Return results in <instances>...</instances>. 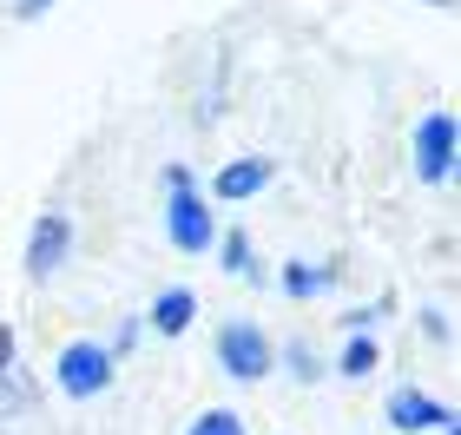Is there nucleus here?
Wrapping results in <instances>:
<instances>
[{
    "label": "nucleus",
    "instance_id": "obj_1",
    "mask_svg": "<svg viewBox=\"0 0 461 435\" xmlns=\"http://www.w3.org/2000/svg\"><path fill=\"white\" fill-rule=\"evenodd\" d=\"M165 185H172V204H165V231H172L178 251L204 258L218 244V224H212V204H204V192L192 185V172L185 165H165Z\"/></svg>",
    "mask_w": 461,
    "mask_h": 435
},
{
    "label": "nucleus",
    "instance_id": "obj_2",
    "mask_svg": "<svg viewBox=\"0 0 461 435\" xmlns=\"http://www.w3.org/2000/svg\"><path fill=\"white\" fill-rule=\"evenodd\" d=\"M53 383L67 389L73 403L106 396V389H113V349H106V343H93V337L67 343V349H59V363H53Z\"/></svg>",
    "mask_w": 461,
    "mask_h": 435
},
{
    "label": "nucleus",
    "instance_id": "obj_3",
    "mask_svg": "<svg viewBox=\"0 0 461 435\" xmlns=\"http://www.w3.org/2000/svg\"><path fill=\"white\" fill-rule=\"evenodd\" d=\"M218 363H224L230 383H264L270 369H277V349H270V337H264L258 323L230 317V323L218 330Z\"/></svg>",
    "mask_w": 461,
    "mask_h": 435
},
{
    "label": "nucleus",
    "instance_id": "obj_4",
    "mask_svg": "<svg viewBox=\"0 0 461 435\" xmlns=\"http://www.w3.org/2000/svg\"><path fill=\"white\" fill-rule=\"evenodd\" d=\"M455 172V119L448 113H429L415 126V178L422 185H448Z\"/></svg>",
    "mask_w": 461,
    "mask_h": 435
},
{
    "label": "nucleus",
    "instance_id": "obj_5",
    "mask_svg": "<svg viewBox=\"0 0 461 435\" xmlns=\"http://www.w3.org/2000/svg\"><path fill=\"white\" fill-rule=\"evenodd\" d=\"M67 244H73V224H67V212H40L33 238H27V277H33V284L59 277V264H67Z\"/></svg>",
    "mask_w": 461,
    "mask_h": 435
},
{
    "label": "nucleus",
    "instance_id": "obj_6",
    "mask_svg": "<svg viewBox=\"0 0 461 435\" xmlns=\"http://www.w3.org/2000/svg\"><path fill=\"white\" fill-rule=\"evenodd\" d=\"M389 422L395 429H455V409L448 403H435V396H422V389H395L389 396Z\"/></svg>",
    "mask_w": 461,
    "mask_h": 435
},
{
    "label": "nucleus",
    "instance_id": "obj_7",
    "mask_svg": "<svg viewBox=\"0 0 461 435\" xmlns=\"http://www.w3.org/2000/svg\"><path fill=\"white\" fill-rule=\"evenodd\" d=\"M264 185H270V159H230V165H224V172L212 178V192H218V198H230V204H238V198H258V192H264Z\"/></svg>",
    "mask_w": 461,
    "mask_h": 435
},
{
    "label": "nucleus",
    "instance_id": "obj_8",
    "mask_svg": "<svg viewBox=\"0 0 461 435\" xmlns=\"http://www.w3.org/2000/svg\"><path fill=\"white\" fill-rule=\"evenodd\" d=\"M192 317H198V297L185 284H172V290H158V297H152V330H158V337H185Z\"/></svg>",
    "mask_w": 461,
    "mask_h": 435
},
{
    "label": "nucleus",
    "instance_id": "obj_9",
    "mask_svg": "<svg viewBox=\"0 0 461 435\" xmlns=\"http://www.w3.org/2000/svg\"><path fill=\"white\" fill-rule=\"evenodd\" d=\"M375 363H383V349H375V337H349V349L337 357V369H343V376H356V383H363Z\"/></svg>",
    "mask_w": 461,
    "mask_h": 435
},
{
    "label": "nucleus",
    "instance_id": "obj_10",
    "mask_svg": "<svg viewBox=\"0 0 461 435\" xmlns=\"http://www.w3.org/2000/svg\"><path fill=\"white\" fill-rule=\"evenodd\" d=\"M323 284L330 271H317V264H284V297H317Z\"/></svg>",
    "mask_w": 461,
    "mask_h": 435
},
{
    "label": "nucleus",
    "instance_id": "obj_11",
    "mask_svg": "<svg viewBox=\"0 0 461 435\" xmlns=\"http://www.w3.org/2000/svg\"><path fill=\"white\" fill-rule=\"evenodd\" d=\"M284 369H290L297 383H317V376H323V363L310 357V343H284Z\"/></svg>",
    "mask_w": 461,
    "mask_h": 435
},
{
    "label": "nucleus",
    "instance_id": "obj_12",
    "mask_svg": "<svg viewBox=\"0 0 461 435\" xmlns=\"http://www.w3.org/2000/svg\"><path fill=\"white\" fill-rule=\"evenodd\" d=\"M185 435H244V422L230 416V409H204V416L185 429Z\"/></svg>",
    "mask_w": 461,
    "mask_h": 435
},
{
    "label": "nucleus",
    "instance_id": "obj_13",
    "mask_svg": "<svg viewBox=\"0 0 461 435\" xmlns=\"http://www.w3.org/2000/svg\"><path fill=\"white\" fill-rule=\"evenodd\" d=\"M224 271L258 277V264H250V238H244V231H230V238H224Z\"/></svg>",
    "mask_w": 461,
    "mask_h": 435
},
{
    "label": "nucleus",
    "instance_id": "obj_14",
    "mask_svg": "<svg viewBox=\"0 0 461 435\" xmlns=\"http://www.w3.org/2000/svg\"><path fill=\"white\" fill-rule=\"evenodd\" d=\"M14 376V323H0V383Z\"/></svg>",
    "mask_w": 461,
    "mask_h": 435
},
{
    "label": "nucleus",
    "instance_id": "obj_15",
    "mask_svg": "<svg viewBox=\"0 0 461 435\" xmlns=\"http://www.w3.org/2000/svg\"><path fill=\"white\" fill-rule=\"evenodd\" d=\"M47 7H53V0H14V14H20V20H40Z\"/></svg>",
    "mask_w": 461,
    "mask_h": 435
},
{
    "label": "nucleus",
    "instance_id": "obj_16",
    "mask_svg": "<svg viewBox=\"0 0 461 435\" xmlns=\"http://www.w3.org/2000/svg\"><path fill=\"white\" fill-rule=\"evenodd\" d=\"M442 435H455V429H442Z\"/></svg>",
    "mask_w": 461,
    "mask_h": 435
}]
</instances>
